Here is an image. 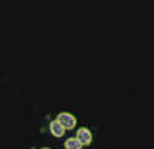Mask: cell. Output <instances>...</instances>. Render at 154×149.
I'll return each mask as SVG.
<instances>
[{"label": "cell", "mask_w": 154, "mask_h": 149, "mask_svg": "<svg viewBox=\"0 0 154 149\" xmlns=\"http://www.w3.org/2000/svg\"><path fill=\"white\" fill-rule=\"evenodd\" d=\"M57 121L63 126V129H72V128L75 126V118H74V115H71V114H68V112L59 114Z\"/></svg>", "instance_id": "obj_1"}, {"label": "cell", "mask_w": 154, "mask_h": 149, "mask_svg": "<svg viewBox=\"0 0 154 149\" xmlns=\"http://www.w3.org/2000/svg\"><path fill=\"white\" fill-rule=\"evenodd\" d=\"M77 140H79L82 145H89V143H91L93 135H91V132H89V129L80 128L79 132H77Z\"/></svg>", "instance_id": "obj_2"}, {"label": "cell", "mask_w": 154, "mask_h": 149, "mask_svg": "<svg viewBox=\"0 0 154 149\" xmlns=\"http://www.w3.org/2000/svg\"><path fill=\"white\" fill-rule=\"evenodd\" d=\"M49 128H51V132H53V135H56V137H62V135L65 134V129H63V126L60 125V123H59L57 120L51 121Z\"/></svg>", "instance_id": "obj_3"}, {"label": "cell", "mask_w": 154, "mask_h": 149, "mask_svg": "<svg viewBox=\"0 0 154 149\" xmlns=\"http://www.w3.org/2000/svg\"><path fill=\"white\" fill-rule=\"evenodd\" d=\"M82 143L77 140V139H68L66 142H65V148L66 149H82Z\"/></svg>", "instance_id": "obj_4"}, {"label": "cell", "mask_w": 154, "mask_h": 149, "mask_svg": "<svg viewBox=\"0 0 154 149\" xmlns=\"http://www.w3.org/2000/svg\"><path fill=\"white\" fill-rule=\"evenodd\" d=\"M45 149H48V148H45Z\"/></svg>", "instance_id": "obj_5"}]
</instances>
